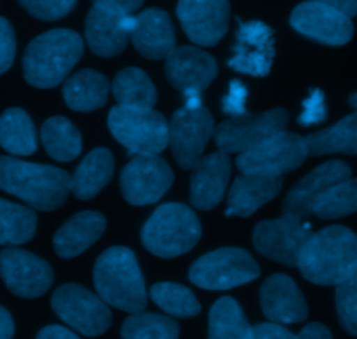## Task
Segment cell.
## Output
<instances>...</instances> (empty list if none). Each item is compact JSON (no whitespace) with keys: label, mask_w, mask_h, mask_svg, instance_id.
<instances>
[{"label":"cell","mask_w":357,"mask_h":339,"mask_svg":"<svg viewBox=\"0 0 357 339\" xmlns=\"http://www.w3.org/2000/svg\"><path fill=\"white\" fill-rule=\"evenodd\" d=\"M289 23L302 35L326 45H345L354 35L352 17L321 0L296 6Z\"/></svg>","instance_id":"cell-15"},{"label":"cell","mask_w":357,"mask_h":339,"mask_svg":"<svg viewBox=\"0 0 357 339\" xmlns=\"http://www.w3.org/2000/svg\"><path fill=\"white\" fill-rule=\"evenodd\" d=\"M178 19L194 44H218L229 30V0H178Z\"/></svg>","instance_id":"cell-16"},{"label":"cell","mask_w":357,"mask_h":339,"mask_svg":"<svg viewBox=\"0 0 357 339\" xmlns=\"http://www.w3.org/2000/svg\"><path fill=\"white\" fill-rule=\"evenodd\" d=\"M122 339H178L180 329L173 319L157 313H132L121 329Z\"/></svg>","instance_id":"cell-35"},{"label":"cell","mask_w":357,"mask_h":339,"mask_svg":"<svg viewBox=\"0 0 357 339\" xmlns=\"http://www.w3.org/2000/svg\"><path fill=\"white\" fill-rule=\"evenodd\" d=\"M114 176V157L107 148H96L80 162L72 176V194L80 200H89L100 194Z\"/></svg>","instance_id":"cell-27"},{"label":"cell","mask_w":357,"mask_h":339,"mask_svg":"<svg viewBox=\"0 0 357 339\" xmlns=\"http://www.w3.org/2000/svg\"><path fill=\"white\" fill-rule=\"evenodd\" d=\"M321 2L328 3V6L342 10V13L347 14L349 17L356 16L357 14V0H321Z\"/></svg>","instance_id":"cell-47"},{"label":"cell","mask_w":357,"mask_h":339,"mask_svg":"<svg viewBox=\"0 0 357 339\" xmlns=\"http://www.w3.org/2000/svg\"><path fill=\"white\" fill-rule=\"evenodd\" d=\"M190 180V202L201 211L216 207L223 198L230 180L229 153L216 152L202 157L194 167Z\"/></svg>","instance_id":"cell-23"},{"label":"cell","mask_w":357,"mask_h":339,"mask_svg":"<svg viewBox=\"0 0 357 339\" xmlns=\"http://www.w3.org/2000/svg\"><path fill=\"white\" fill-rule=\"evenodd\" d=\"M246 100H248V89L241 80H232L229 84V93L223 97L222 110L223 113L230 115V117H239V115H246Z\"/></svg>","instance_id":"cell-40"},{"label":"cell","mask_w":357,"mask_h":339,"mask_svg":"<svg viewBox=\"0 0 357 339\" xmlns=\"http://www.w3.org/2000/svg\"><path fill=\"white\" fill-rule=\"evenodd\" d=\"M94 287L107 305L139 313L146 306V287L132 251L112 247L94 265Z\"/></svg>","instance_id":"cell-4"},{"label":"cell","mask_w":357,"mask_h":339,"mask_svg":"<svg viewBox=\"0 0 357 339\" xmlns=\"http://www.w3.org/2000/svg\"><path fill=\"white\" fill-rule=\"evenodd\" d=\"M37 339H80L75 333L61 326H47L37 334Z\"/></svg>","instance_id":"cell-45"},{"label":"cell","mask_w":357,"mask_h":339,"mask_svg":"<svg viewBox=\"0 0 357 339\" xmlns=\"http://www.w3.org/2000/svg\"><path fill=\"white\" fill-rule=\"evenodd\" d=\"M357 212V178L340 181L326 191L314 207V214L321 219H335Z\"/></svg>","instance_id":"cell-36"},{"label":"cell","mask_w":357,"mask_h":339,"mask_svg":"<svg viewBox=\"0 0 357 339\" xmlns=\"http://www.w3.org/2000/svg\"><path fill=\"white\" fill-rule=\"evenodd\" d=\"M108 90L107 77L96 70H80L65 82L63 97L72 110L93 111L107 103Z\"/></svg>","instance_id":"cell-26"},{"label":"cell","mask_w":357,"mask_h":339,"mask_svg":"<svg viewBox=\"0 0 357 339\" xmlns=\"http://www.w3.org/2000/svg\"><path fill=\"white\" fill-rule=\"evenodd\" d=\"M37 216L31 209L0 198V246H20L35 235Z\"/></svg>","instance_id":"cell-33"},{"label":"cell","mask_w":357,"mask_h":339,"mask_svg":"<svg viewBox=\"0 0 357 339\" xmlns=\"http://www.w3.org/2000/svg\"><path fill=\"white\" fill-rule=\"evenodd\" d=\"M152 301L169 315L188 319L201 313V305L188 287L174 282H160L150 291Z\"/></svg>","instance_id":"cell-34"},{"label":"cell","mask_w":357,"mask_h":339,"mask_svg":"<svg viewBox=\"0 0 357 339\" xmlns=\"http://www.w3.org/2000/svg\"><path fill=\"white\" fill-rule=\"evenodd\" d=\"M307 219L289 216L258 223L253 232V244L260 254L286 267H296L303 247L312 237Z\"/></svg>","instance_id":"cell-12"},{"label":"cell","mask_w":357,"mask_h":339,"mask_svg":"<svg viewBox=\"0 0 357 339\" xmlns=\"http://www.w3.org/2000/svg\"><path fill=\"white\" fill-rule=\"evenodd\" d=\"M260 275L258 263L243 249L223 247L199 258L188 271L197 287L208 291H227L253 282Z\"/></svg>","instance_id":"cell-7"},{"label":"cell","mask_w":357,"mask_h":339,"mask_svg":"<svg viewBox=\"0 0 357 339\" xmlns=\"http://www.w3.org/2000/svg\"><path fill=\"white\" fill-rule=\"evenodd\" d=\"M337 312L342 327L357 336V268L337 285Z\"/></svg>","instance_id":"cell-37"},{"label":"cell","mask_w":357,"mask_h":339,"mask_svg":"<svg viewBox=\"0 0 357 339\" xmlns=\"http://www.w3.org/2000/svg\"><path fill=\"white\" fill-rule=\"evenodd\" d=\"M136 51L149 59H166L176 47V35L169 14L160 9H146L135 16L131 37Z\"/></svg>","instance_id":"cell-22"},{"label":"cell","mask_w":357,"mask_h":339,"mask_svg":"<svg viewBox=\"0 0 357 339\" xmlns=\"http://www.w3.org/2000/svg\"><path fill=\"white\" fill-rule=\"evenodd\" d=\"M251 326L239 303L220 298L209 312V339H250Z\"/></svg>","instance_id":"cell-32"},{"label":"cell","mask_w":357,"mask_h":339,"mask_svg":"<svg viewBox=\"0 0 357 339\" xmlns=\"http://www.w3.org/2000/svg\"><path fill=\"white\" fill-rule=\"evenodd\" d=\"M14 322L10 313L3 306H0V339H13Z\"/></svg>","instance_id":"cell-46"},{"label":"cell","mask_w":357,"mask_h":339,"mask_svg":"<svg viewBox=\"0 0 357 339\" xmlns=\"http://www.w3.org/2000/svg\"><path fill=\"white\" fill-rule=\"evenodd\" d=\"M274 33L261 21L241 23L229 66L251 77L268 75L274 61Z\"/></svg>","instance_id":"cell-18"},{"label":"cell","mask_w":357,"mask_h":339,"mask_svg":"<svg viewBox=\"0 0 357 339\" xmlns=\"http://www.w3.org/2000/svg\"><path fill=\"white\" fill-rule=\"evenodd\" d=\"M84 52L79 33L65 28L45 31L28 44L23 56L24 79L38 89L56 87L66 79Z\"/></svg>","instance_id":"cell-3"},{"label":"cell","mask_w":357,"mask_h":339,"mask_svg":"<svg viewBox=\"0 0 357 339\" xmlns=\"http://www.w3.org/2000/svg\"><path fill=\"white\" fill-rule=\"evenodd\" d=\"M351 178V167L344 160H330L316 167L312 173L298 181L282 202V212L289 218L307 219L314 214V207L330 188Z\"/></svg>","instance_id":"cell-17"},{"label":"cell","mask_w":357,"mask_h":339,"mask_svg":"<svg viewBox=\"0 0 357 339\" xmlns=\"http://www.w3.org/2000/svg\"><path fill=\"white\" fill-rule=\"evenodd\" d=\"M108 127L114 138L131 155H159L169 143V127L153 108L114 107L108 115Z\"/></svg>","instance_id":"cell-6"},{"label":"cell","mask_w":357,"mask_h":339,"mask_svg":"<svg viewBox=\"0 0 357 339\" xmlns=\"http://www.w3.org/2000/svg\"><path fill=\"white\" fill-rule=\"evenodd\" d=\"M112 90L121 107L153 108L157 103L155 87L150 77L139 68L121 70L115 75Z\"/></svg>","instance_id":"cell-31"},{"label":"cell","mask_w":357,"mask_h":339,"mask_svg":"<svg viewBox=\"0 0 357 339\" xmlns=\"http://www.w3.org/2000/svg\"><path fill=\"white\" fill-rule=\"evenodd\" d=\"M351 104L357 110V93L352 94V96H351Z\"/></svg>","instance_id":"cell-48"},{"label":"cell","mask_w":357,"mask_h":339,"mask_svg":"<svg viewBox=\"0 0 357 339\" xmlns=\"http://www.w3.org/2000/svg\"><path fill=\"white\" fill-rule=\"evenodd\" d=\"M0 277L13 294L26 299L45 294L54 281L47 261L14 247L0 253Z\"/></svg>","instance_id":"cell-14"},{"label":"cell","mask_w":357,"mask_h":339,"mask_svg":"<svg viewBox=\"0 0 357 339\" xmlns=\"http://www.w3.org/2000/svg\"><path fill=\"white\" fill-rule=\"evenodd\" d=\"M326 118V104L321 90H312L310 97L303 101V110L298 122L302 125H316Z\"/></svg>","instance_id":"cell-41"},{"label":"cell","mask_w":357,"mask_h":339,"mask_svg":"<svg viewBox=\"0 0 357 339\" xmlns=\"http://www.w3.org/2000/svg\"><path fill=\"white\" fill-rule=\"evenodd\" d=\"M169 143L173 157L181 169L192 171L202 159L206 145L215 132V122L208 108L183 107L169 122Z\"/></svg>","instance_id":"cell-11"},{"label":"cell","mask_w":357,"mask_h":339,"mask_svg":"<svg viewBox=\"0 0 357 339\" xmlns=\"http://www.w3.org/2000/svg\"><path fill=\"white\" fill-rule=\"evenodd\" d=\"M16 56V35L6 17H0V75L13 66Z\"/></svg>","instance_id":"cell-39"},{"label":"cell","mask_w":357,"mask_h":339,"mask_svg":"<svg viewBox=\"0 0 357 339\" xmlns=\"http://www.w3.org/2000/svg\"><path fill=\"white\" fill-rule=\"evenodd\" d=\"M309 157L305 138L295 132L282 131L261 145L239 153L236 166L241 173L282 176L298 169Z\"/></svg>","instance_id":"cell-8"},{"label":"cell","mask_w":357,"mask_h":339,"mask_svg":"<svg viewBox=\"0 0 357 339\" xmlns=\"http://www.w3.org/2000/svg\"><path fill=\"white\" fill-rule=\"evenodd\" d=\"M51 306L56 315L84 336H100L110 327L112 312L94 292L77 284H65L54 291Z\"/></svg>","instance_id":"cell-9"},{"label":"cell","mask_w":357,"mask_h":339,"mask_svg":"<svg viewBox=\"0 0 357 339\" xmlns=\"http://www.w3.org/2000/svg\"><path fill=\"white\" fill-rule=\"evenodd\" d=\"M173 184L169 164L157 155H138L122 169L121 190L132 205L155 204Z\"/></svg>","instance_id":"cell-13"},{"label":"cell","mask_w":357,"mask_h":339,"mask_svg":"<svg viewBox=\"0 0 357 339\" xmlns=\"http://www.w3.org/2000/svg\"><path fill=\"white\" fill-rule=\"evenodd\" d=\"M0 190L38 211H54L72 191V176L58 167L0 157Z\"/></svg>","instance_id":"cell-1"},{"label":"cell","mask_w":357,"mask_h":339,"mask_svg":"<svg viewBox=\"0 0 357 339\" xmlns=\"http://www.w3.org/2000/svg\"><path fill=\"white\" fill-rule=\"evenodd\" d=\"M132 14L93 3L86 19V40L91 51L103 58L121 54L131 37Z\"/></svg>","instance_id":"cell-19"},{"label":"cell","mask_w":357,"mask_h":339,"mask_svg":"<svg viewBox=\"0 0 357 339\" xmlns=\"http://www.w3.org/2000/svg\"><path fill=\"white\" fill-rule=\"evenodd\" d=\"M0 146L10 155H30L37 150V132L26 111L9 108L0 115Z\"/></svg>","instance_id":"cell-28"},{"label":"cell","mask_w":357,"mask_h":339,"mask_svg":"<svg viewBox=\"0 0 357 339\" xmlns=\"http://www.w3.org/2000/svg\"><path fill=\"white\" fill-rule=\"evenodd\" d=\"M40 138L47 155L59 162L77 159L82 150L80 132L65 117H52L45 120L40 129Z\"/></svg>","instance_id":"cell-30"},{"label":"cell","mask_w":357,"mask_h":339,"mask_svg":"<svg viewBox=\"0 0 357 339\" xmlns=\"http://www.w3.org/2000/svg\"><path fill=\"white\" fill-rule=\"evenodd\" d=\"M260 303L265 317L275 324H298L309 317V306L291 277L275 274L264 282Z\"/></svg>","instance_id":"cell-21"},{"label":"cell","mask_w":357,"mask_h":339,"mask_svg":"<svg viewBox=\"0 0 357 339\" xmlns=\"http://www.w3.org/2000/svg\"><path fill=\"white\" fill-rule=\"evenodd\" d=\"M26 13L44 21L61 19L75 7L77 0H17Z\"/></svg>","instance_id":"cell-38"},{"label":"cell","mask_w":357,"mask_h":339,"mask_svg":"<svg viewBox=\"0 0 357 339\" xmlns=\"http://www.w3.org/2000/svg\"><path fill=\"white\" fill-rule=\"evenodd\" d=\"M296 338L298 339H333L330 329H328L326 326H323V324H317V322L309 324V326L303 327Z\"/></svg>","instance_id":"cell-44"},{"label":"cell","mask_w":357,"mask_h":339,"mask_svg":"<svg viewBox=\"0 0 357 339\" xmlns=\"http://www.w3.org/2000/svg\"><path fill=\"white\" fill-rule=\"evenodd\" d=\"M250 339H298L293 333H289L282 324L264 322L251 327Z\"/></svg>","instance_id":"cell-42"},{"label":"cell","mask_w":357,"mask_h":339,"mask_svg":"<svg viewBox=\"0 0 357 339\" xmlns=\"http://www.w3.org/2000/svg\"><path fill=\"white\" fill-rule=\"evenodd\" d=\"M218 65L206 51L192 45L174 47L166 58V75L181 93H202L215 80Z\"/></svg>","instance_id":"cell-20"},{"label":"cell","mask_w":357,"mask_h":339,"mask_svg":"<svg viewBox=\"0 0 357 339\" xmlns=\"http://www.w3.org/2000/svg\"><path fill=\"white\" fill-rule=\"evenodd\" d=\"M94 3H101V6L112 7V9H117L121 13L132 14L136 9H139L143 3V0H93Z\"/></svg>","instance_id":"cell-43"},{"label":"cell","mask_w":357,"mask_h":339,"mask_svg":"<svg viewBox=\"0 0 357 339\" xmlns=\"http://www.w3.org/2000/svg\"><path fill=\"white\" fill-rule=\"evenodd\" d=\"M105 225L107 221L100 212H79L56 232L54 240H52L56 254L66 260L79 256L103 235Z\"/></svg>","instance_id":"cell-25"},{"label":"cell","mask_w":357,"mask_h":339,"mask_svg":"<svg viewBox=\"0 0 357 339\" xmlns=\"http://www.w3.org/2000/svg\"><path fill=\"white\" fill-rule=\"evenodd\" d=\"M296 267L312 284L338 285L357 268V235L338 225L312 233Z\"/></svg>","instance_id":"cell-2"},{"label":"cell","mask_w":357,"mask_h":339,"mask_svg":"<svg viewBox=\"0 0 357 339\" xmlns=\"http://www.w3.org/2000/svg\"><path fill=\"white\" fill-rule=\"evenodd\" d=\"M305 145L309 155H328V153L357 155V110L342 118L333 127L307 136Z\"/></svg>","instance_id":"cell-29"},{"label":"cell","mask_w":357,"mask_h":339,"mask_svg":"<svg viewBox=\"0 0 357 339\" xmlns=\"http://www.w3.org/2000/svg\"><path fill=\"white\" fill-rule=\"evenodd\" d=\"M288 124V113L282 108L258 115H239L223 120L215 129V143L220 152L243 153L282 132Z\"/></svg>","instance_id":"cell-10"},{"label":"cell","mask_w":357,"mask_h":339,"mask_svg":"<svg viewBox=\"0 0 357 339\" xmlns=\"http://www.w3.org/2000/svg\"><path fill=\"white\" fill-rule=\"evenodd\" d=\"M282 190L281 176H264V174L243 173L236 178L227 198V216L255 214L261 205L278 197Z\"/></svg>","instance_id":"cell-24"},{"label":"cell","mask_w":357,"mask_h":339,"mask_svg":"<svg viewBox=\"0 0 357 339\" xmlns=\"http://www.w3.org/2000/svg\"><path fill=\"white\" fill-rule=\"evenodd\" d=\"M201 221L185 204L169 202L150 216L142 232L143 246L159 258L188 253L201 240Z\"/></svg>","instance_id":"cell-5"}]
</instances>
